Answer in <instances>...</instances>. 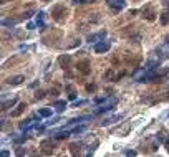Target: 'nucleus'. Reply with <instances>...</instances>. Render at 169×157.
I'll list each match as a JSON object with an SVG mask.
<instances>
[{
	"label": "nucleus",
	"mask_w": 169,
	"mask_h": 157,
	"mask_svg": "<svg viewBox=\"0 0 169 157\" xmlns=\"http://www.w3.org/2000/svg\"><path fill=\"white\" fill-rule=\"evenodd\" d=\"M67 15H68V10L62 3H58V5H55L51 8V18L55 22H58V23H62V22L67 20Z\"/></svg>",
	"instance_id": "1"
},
{
	"label": "nucleus",
	"mask_w": 169,
	"mask_h": 157,
	"mask_svg": "<svg viewBox=\"0 0 169 157\" xmlns=\"http://www.w3.org/2000/svg\"><path fill=\"white\" fill-rule=\"evenodd\" d=\"M76 71L78 73H81V75H90V71H91V65H90V61L88 60H81L76 63Z\"/></svg>",
	"instance_id": "2"
},
{
	"label": "nucleus",
	"mask_w": 169,
	"mask_h": 157,
	"mask_svg": "<svg viewBox=\"0 0 169 157\" xmlns=\"http://www.w3.org/2000/svg\"><path fill=\"white\" fill-rule=\"evenodd\" d=\"M141 17L148 22H154L156 20V12H154L153 7H146V8H143V12H141Z\"/></svg>",
	"instance_id": "3"
},
{
	"label": "nucleus",
	"mask_w": 169,
	"mask_h": 157,
	"mask_svg": "<svg viewBox=\"0 0 169 157\" xmlns=\"http://www.w3.org/2000/svg\"><path fill=\"white\" fill-rule=\"evenodd\" d=\"M58 63H60V66H62L65 71L70 70V65H72V55H62L60 58H58Z\"/></svg>",
	"instance_id": "4"
},
{
	"label": "nucleus",
	"mask_w": 169,
	"mask_h": 157,
	"mask_svg": "<svg viewBox=\"0 0 169 157\" xmlns=\"http://www.w3.org/2000/svg\"><path fill=\"white\" fill-rule=\"evenodd\" d=\"M25 109H27V104H25V103H18V104H17V107L10 112V116H12V117H18L20 114H23V112H25Z\"/></svg>",
	"instance_id": "5"
},
{
	"label": "nucleus",
	"mask_w": 169,
	"mask_h": 157,
	"mask_svg": "<svg viewBox=\"0 0 169 157\" xmlns=\"http://www.w3.org/2000/svg\"><path fill=\"white\" fill-rule=\"evenodd\" d=\"M25 81V76L23 75H17V76H10L8 80H7V83L8 84H12V86H17V84H22V83Z\"/></svg>",
	"instance_id": "6"
},
{
	"label": "nucleus",
	"mask_w": 169,
	"mask_h": 157,
	"mask_svg": "<svg viewBox=\"0 0 169 157\" xmlns=\"http://www.w3.org/2000/svg\"><path fill=\"white\" fill-rule=\"evenodd\" d=\"M109 48H111L109 41H101V43H98V45L95 46V51H96V53H106Z\"/></svg>",
	"instance_id": "7"
},
{
	"label": "nucleus",
	"mask_w": 169,
	"mask_h": 157,
	"mask_svg": "<svg viewBox=\"0 0 169 157\" xmlns=\"http://www.w3.org/2000/svg\"><path fill=\"white\" fill-rule=\"evenodd\" d=\"M108 3L113 10H123L124 8V0H109Z\"/></svg>",
	"instance_id": "8"
},
{
	"label": "nucleus",
	"mask_w": 169,
	"mask_h": 157,
	"mask_svg": "<svg viewBox=\"0 0 169 157\" xmlns=\"http://www.w3.org/2000/svg\"><path fill=\"white\" fill-rule=\"evenodd\" d=\"M17 104V99L15 98H10V99H7V101H4L2 103V111L5 112V111H8L10 107H13Z\"/></svg>",
	"instance_id": "9"
},
{
	"label": "nucleus",
	"mask_w": 169,
	"mask_h": 157,
	"mask_svg": "<svg viewBox=\"0 0 169 157\" xmlns=\"http://www.w3.org/2000/svg\"><path fill=\"white\" fill-rule=\"evenodd\" d=\"M41 147H43V154H53V142L51 141H43Z\"/></svg>",
	"instance_id": "10"
},
{
	"label": "nucleus",
	"mask_w": 169,
	"mask_h": 157,
	"mask_svg": "<svg viewBox=\"0 0 169 157\" xmlns=\"http://www.w3.org/2000/svg\"><path fill=\"white\" fill-rule=\"evenodd\" d=\"M81 142H73V144H70V152H72L73 156H78L80 152H81Z\"/></svg>",
	"instance_id": "11"
},
{
	"label": "nucleus",
	"mask_w": 169,
	"mask_h": 157,
	"mask_svg": "<svg viewBox=\"0 0 169 157\" xmlns=\"http://www.w3.org/2000/svg\"><path fill=\"white\" fill-rule=\"evenodd\" d=\"M161 23H163V25H168L169 23V12L168 10H164L163 13H161Z\"/></svg>",
	"instance_id": "12"
},
{
	"label": "nucleus",
	"mask_w": 169,
	"mask_h": 157,
	"mask_svg": "<svg viewBox=\"0 0 169 157\" xmlns=\"http://www.w3.org/2000/svg\"><path fill=\"white\" fill-rule=\"evenodd\" d=\"M55 107H56V111H58V112H62L63 109L67 107V103H65V101H56L55 103Z\"/></svg>",
	"instance_id": "13"
},
{
	"label": "nucleus",
	"mask_w": 169,
	"mask_h": 157,
	"mask_svg": "<svg viewBox=\"0 0 169 157\" xmlns=\"http://www.w3.org/2000/svg\"><path fill=\"white\" fill-rule=\"evenodd\" d=\"M106 35V31H100L98 35H90L88 36V41H95V40H98V38H101V36H104Z\"/></svg>",
	"instance_id": "14"
},
{
	"label": "nucleus",
	"mask_w": 169,
	"mask_h": 157,
	"mask_svg": "<svg viewBox=\"0 0 169 157\" xmlns=\"http://www.w3.org/2000/svg\"><path fill=\"white\" fill-rule=\"evenodd\" d=\"M38 114H40L41 117H48L51 114L50 109H46V107H41V109H38Z\"/></svg>",
	"instance_id": "15"
},
{
	"label": "nucleus",
	"mask_w": 169,
	"mask_h": 157,
	"mask_svg": "<svg viewBox=\"0 0 169 157\" xmlns=\"http://www.w3.org/2000/svg\"><path fill=\"white\" fill-rule=\"evenodd\" d=\"M70 136L67 131H62V132H56V136H55V139H67V137Z\"/></svg>",
	"instance_id": "16"
},
{
	"label": "nucleus",
	"mask_w": 169,
	"mask_h": 157,
	"mask_svg": "<svg viewBox=\"0 0 169 157\" xmlns=\"http://www.w3.org/2000/svg\"><path fill=\"white\" fill-rule=\"evenodd\" d=\"M45 98V91L43 89H38V91L35 93V99H43Z\"/></svg>",
	"instance_id": "17"
},
{
	"label": "nucleus",
	"mask_w": 169,
	"mask_h": 157,
	"mask_svg": "<svg viewBox=\"0 0 169 157\" xmlns=\"http://www.w3.org/2000/svg\"><path fill=\"white\" fill-rule=\"evenodd\" d=\"M48 94H50L51 98H56V96H58V89H56V88H53V89H50V91H48Z\"/></svg>",
	"instance_id": "18"
},
{
	"label": "nucleus",
	"mask_w": 169,
	"mask_h": 157,
	"mask_svg": "<svg viewBox=\"0 0 169 157\" xmlns=\"http://www.w3.org/2000/svg\"><path fill=\"white\" fill-rule=\"evenodd\" d=\"M15 154H17V156H23V154H27V151L23 149V147H18V149L15 151Z\"/></svg>",
	"instance_id": "19"
},
{
	"label": "nucleus",
	"mask_w": 169,
	"mask_h": 157,
	"mask_svg": "<svg viewBox=\"0 0 169 157\" xmlns=\"http://www.w3.org/2000/svg\"><path fill=\"white\" fill-rule=\"evenodd\" d=\"M96 89V84H86V91H95Z\"/></svg>",
	"instance_id": "20"
},
{
	"label": "nucleus",
	"mask_w": 169,
	"mask_h": 157,
	"mask_svg": "<svg viewBox=\"0 0 169 157\" xmlns=\"http://www.w3.org/2000/svg\"><path fill=\"white\" fill-rule=\"evenodd\" d=\"M32 13H33V10H28V12H25L22 18H30V17H32Z\"/></svg>",
	"instance_id": "21"
},
{
	"label": "nucleus",
	"mask_w": 169,
	"mask_h": 157,
	"mask_svg": "<svg viewBox=\"0 0 169 157\" xmlns=\"http://www.w3.org/2000/svg\"><path fill=\"white\" fill-rule=\"evenodd\" d=\"M68 98H70V99H75V98H76V94H75V93H70V96H68Z\"/></svg>",
	"instance_id": "22"
},
{
	"label": "nucleus",
	"mask_w": 169,
	"mask_h": 157,
	"mask_svg": "<svg viewBox=\"0 0 169 157\" xmlns=\"http://www.w3.org/2000/svg\"><path fill=\"white\" fill-rule=\"evenodd\" d=\"M8 2H12V0H0V3H4V5H5V3H8Z\"/></svg>",
	"instance_id": "23"
},
{
	"label": "nucleus",
	"mask_w": 169,
	"mask_h": 157,
	"mask_svg": "<svg viewBox=\"0 0 169 157\" xmlns=\"http://www.w3.org/2000/svg\"><path fill=\"white\" fill-rule=\"evenodd\" d=\"M164 40H166V41H164V43H169V35L166 36V38H164Z\"/></svg>",
	"instance_id": "24"
},
{
	"label": "nucleus",
	"mask_w": 169,
	"mask_h": 157,
	"mask_svg": "<svg viewBox=\"0 0 169 157\" xmlns=\"http://www.w3.org/2000/svg\"><path fill=\"white\" fill-rule=\"evenodd\" d=\"M166 149H168V152H169V142H166Z\"/></svg>",
	"instance_id": "25"
},
{
	"label": "nucleus",
	"mask_w": 169,
	"mask_h": 157,
	"mask_svg": "<svg viewBox=\"0 0 169 157\" xmlns=\"http://www.w3.org/2000/svg\"><path fill=\"white\" fill-rule=\"evenodd\" d=\"M43 2H48V0H43Z\"/></svg>",
	"instance_id": "26"
}]
</instances>
